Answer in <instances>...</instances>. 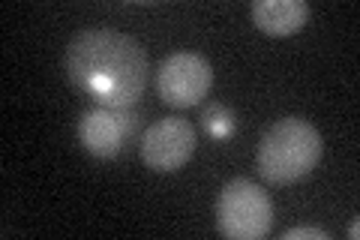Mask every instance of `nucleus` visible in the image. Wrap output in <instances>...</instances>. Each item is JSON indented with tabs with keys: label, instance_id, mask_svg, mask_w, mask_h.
<instances>
[{
	"label": "nucleus",
	"instance_id": "20e7f679",
	"mask_svg": "<svg viewBox=\"0 0 360 240\" xmlns=\"http://www.w3.org/2000/svg\"><path fill=\"white\" fill-rule=\"evenodd\" d=\"M213 66L205 54L174 51L156 70V94L172 108H193L210 94Z\"/></svg>",
	"mask_w": 360,
	"mask_h": 240
},
{
	"label": "nucleus",
	"instance_id": "39448f33",
	"mask_svg": "<svg viewBox=\"0 0 360 240\" xmlns=\"http://www.w3.org/2000/svg\"><path fill=\"white\" fill-rule=\"evenodd\" d=\"M198 144V132L189 120L184 118H162L150 123L148 130L141 132V163L160 171V175H172L180 171L195 153Z\"/></svg>",
	"mask_w": 360,
	"mask_h": 240
},
{
	"label": "nucleus",
	"instance_id": "423d86ee",
	"mask_svg": "<svg viewBox=\"0 0 360 240\" xmlns=\"http://www.w3.org/2000/svg\"><path fill=\"white\" fill-rule=\"evenodd\" d=\"M135 127H139V114L132 108H90L78 118V141L96 159H115L123 144H127Z\"/></svg>",
	"mask_w": 360,
	"mask_h": 240
},
{
	"label": "nucleus",
	"instance_id": "1a4fd4ad",
	"mask_svg": "<svg viewBox=\"0 0 360 240\" xmlns=\"http://www.w3.org/2000/svg\"><path fill=\"white\" fill-rule=\"evenodd\" d=\"M283 240H330V234L324 228H309V225H297L283 232Z\"/></svg>",
	"mask_w": 360,
	"mask_h": 240
},
{
	"label": "nucleus",
	"instance_id": "7ed1b4c3",
	"mask_svg": "<svg viewBox=\"0 0 360 240\" xmlns=\"http://www.w3.org/2000/svg\"><path fill=\"white\" fill-rule=\"evenodd\" d=\"M217 228L229 240H262L274 228V198L250 177H234L217 198Z\"/></svg>",
	"mask_w": 360,
	"mask_h": 240
},
{
	"label": "nucleus",
	"instance_id": "9d476101",
	"mask_svg": "<svg viewBox=\"0 0 360 240\" xmlns=\"http://www.w3.org/2000/svg\"><path fill=\"white\" fill-rule=\"evenodd\" d=\"M345 234H348V240H357V234H360V222L354 220L352 225H348V228H345Z\"/></svg>",
	"mask_w": 360,
	"mask_h": 240
},
{
	"label": "nucleus",
	"instance_id": "0eeeda50",
	"mask_svg": "<svg viewBox=\"0 0 360 240\" xmlns=\"http://www.w3.org/2000/svg\"><path fill=\"white\" fill-rule=\"evenodd\" d=\"M250 18L267 37H291L307 27L309 4L307 0H255L250 6Z\"/></svg>",
	"mask_w": 360,
	"mask_h": 240
},
{
	"label": "nucleus",
	"instance_id": "f257e3e1",
	"mask_svg": "<svg viewBox=\"0 0 360 240\" xmlns=\"http://www.w3.org/2000/svg\"><path fill=\"white\" fill-rule=\"evenodd\" d=\"M63 70L78 94L99 108H132L148 87L150 61L144 45L129 33L90 27L66 42Z\"/></svg>",
	"mask_w": 360,
	"mask_h": 240
},
{
	"label": "nucleus",
	"instance_id": "f03ea898",
	"mask_svg": "<svg viewBox=\"0 0 360 240\" xmlns=\"http://www.w3.org/2000/svg\"><path fill=\"white\" fill-rule=\"evenodd\" d=\"M324 141L321 132L307 118H283L270 127L258 141L255 165L267 184L291 187L312 175V168L321 163Z\"/></svg>",
	"mask_w": 360,
	"mask_h": 240
},
{
	"label": "nucleus",
	"instance_id": "6e6552de",
	"mask_svg": "<svg viewBox=\"0 0 360 240\" xmlns=\"http://www.w3.org/2000/svg\"><path fill=\"white\" fill-rule=\"evenodd\" d=\"M201 127L210 135L213 141H225L231 139L234 130H238V118H234V108H229L225 102H207L205 111H201Z\"/></svg>",
	"mask_w": 360,
	"mask_h": 240
}]
</instances>
